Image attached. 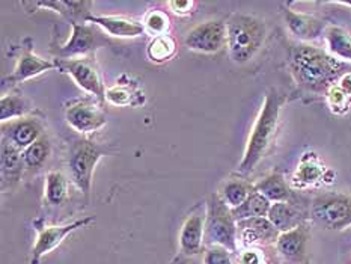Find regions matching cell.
Wrapping results in <instances>:
<instances>
[{
    "instance_id": "6da1fadb",
    "label": "cell",
    "mask_w": 351,
    "mask_h": 264,
    "mask_svg": "<svg viewBox=\"0 0 351 264\" xmlns=\"http://www.w3.org/2000/svg\"><path fill=\"white\" fill-rule=\"evenodd\" d=\"M289 68L295 82L311 93H329L348 74L351 65L312 44H295L289 50Z\"/></svg>"
},
{
    "instance_id": "7a4b0ae2",
    "label": "cell",
    "mask_w": 351,
    "mask_h": 264,
    "mask_svg": "<svg viewBox=\"0 0 351 264\" xmlns=\"http://www.w3.org/2000/svg\"><path fill=\"white\" fill-rule=\"evenodd\" d=\"M284 97L276 89H271L265 94L261 110H259L255 124L252 127L246 149H244L243 158L239 165L240 173L247 176L269 154L273 142L276 139L280 110L282 106H284Z\"/></svg>"
},
{
    "instance_id": "3957f363",
    "label": "cell",
    "mask_w": 351,
    "mask_h": 264,
    "mask_svg": "<svg viewBox=\"0 0 351 264\" xmlns=\"http://www.w3.org/2000/svg\"><path fill=\"white\" fill-rule=\"evenodd\" d=\"M265 23L247 14H232L226 21V47L235 64H246L256 56L265 41Z\"/></svg>"
},
{
    "instance_id": "277c9868",
    "label": "cell",
    "mask_w": 351,
    "mask_h": 264,
    "mask_svg": "<svg viewBox=\"0 0 351 264\" xmlns=\"http://www.w3.org/2000/svg\"><path fill=\"white\" fill-rule=\"evenodd\" d=\"M205 206V248L222 246L231 252L239 251V228L231 207L222 200L219 192L210 193Z\"/></svg>"
},
{
    "instance_id": "5b68a950",
    "label": "cell",
    "mask_w": 351,
    "mask_h": 264,
    "mask_svg": "<svg viewBox=\"0 0 351 264\" xmlns=\"http://www.w3.org/2000/svg\"><path fill=\"white\" fill-rule=\"evenodd\" d=\"M110 153L108 145H101L88 138L75 139L68 148V171L74 186L88 201L93 187V177L95 166L101 158Z\"/></svg>"
},
{
    "instance_id": "8992f818",
    "label": "cell",
    "mask_w": 351,
    "mask_h": 264,
    "mask_svg": "<svg viewBox=\"0 0 351 264\" xmlns=\"http://www.w3.org/2000/svg\"><path fill=\"white\" fill-rule=\"evenodd\" d=\"M311 217L324 230L341 231L351 226V195L326 193L312 201Z\"/></svg>"
},
{
    "instance_id": "52a82bcc",
    "label": "cell",
    "mask_w": 351,
    "mask_h": 264,
    "mask_svg": "<svg viewBox=\"0 0 351 264\" xmlns=\"http://www.w3.org/2000/svg\"><path fill=\"white\" fill-rule=\"evenodd\" d=\"M70 23L73 27L71 38L55 51L59 59L70 60L90 58L94 56V53L98 49H101L103 45L108 44V40L104 36L106 32L98 26L77 21Z\"/></svg>"
},
{
    "instance_id": "ba28073f",
    "label": "cell",
    "mask_w": 351,
    "mask_h": 264,
    "mask_svg": "<svg viewBox=\"0 0 351 264\" xmlns=\"http://www.w3.org/2000/svg\"><path fill=\"white\" fill-rule=\"evenodd\" d=\"M56 68L62 73L70 74L77 85L86 91L90 97H95L103 106L106 103V91L104 83L100 73L94 64L93 58H82V59H70V60H56Z\"/></svg>"
},
{
    "instance_id": "9c48e42d",
    "label": "cell",
    "mask_w": 351,
    "mask_h": 264,
    "mask_svg": "<svg viewBox=\"0 0 351 264\" xmlns=\"http://www.w3.org/2000/svg\"><path fill=\"white\" fill-rule=\"evenodd\" d=\"M65 119L75 132L94 133L106 125V112L95 97H86L68 104Z\"/></svg>"
},
{
    "instance_id": "30bf717a",
    "label": "cell",
    "mask_w": 351,
    "mask_h": 264,
    "mask_svg": "<svg viewBox=\"0 0 351 264\" xmlns=\"http://www.w3.org/2000/svg\"><path fill=\"white\" fill-rule=\"evenodd\" d=\"M184 44L189 50L197 53H217L226 45V23L222 20H208L190 29Z\"/></svg>"
},
{
    "instance_id": "8fae6325",
    "label": "cell",
    "mask_w": 351,
    "mask_h": 264,
    "mask_svg": "<svg viewBox=\"0 0 351 264\" xmlns=\"http://www.w3.org/2000/svg\"><path fill=\"white\" fill-rule=\"evenodd\" d=\"M95 222V216H89V217H83L79 219V221H74L71 224L66 225H50V226H38V239L34 245L32 249V260H30V264H38L41 261L44 255L50 254L51 251L62 243V241L70 236L71 232L75 230L85 228L89 224Z\"/></svg>"
},
{
    "instance_id": "7c38bea8",
    "label": "cell",
    "mask_w": 351,
    "mask_h": 264,
    "mask_svg": "<svg viewBox=\"0 0 351 264\" xmlns=\"http://www.w3.org/2000/svg\"><path fill=\"white\" fill-rule=\"evenodd\" d=\"M237 228H239V240L246 248L276 245L280 236V232L269 221V217H254L247 219V221L237 222Z\"/></svg>"
},
{
    "instance_id": "4fadbf2b",
    "label": "cell",
    "mask_w": 351,
    "mask_h": 264,
    "mask_svg": "<svg viewBox=\"0 0 351 264\" xmlns=\"http://www.w3.org/2000/svg\"><path fill=\"white\" fill-rule=\"evenodd\" d=\"M45 134L44 124L36 117H25L20 119L2 123V138L10 141L12 145L25 151Z\"/></svg>"
},
{
    "instance_id": "5bb4252c",
    "label": "cell",
    "mask_w": 351,
    "mask_h": 264,
    "mask_svg": "<svg viewBox=\"0 0 351 264\" xmlns=\"http://www.w3.org/2000/svg\"><path fill=\"white\" fill-rule=\"evenodd\" d=\"M205 215L207 213H204L202 207H196L181 226L180 252L184 256L197 255L205 246Z\"/></svg>"
},
{
    "instance_id": "9a60e30c",
    "label": "cell",
    "mask_w": 351,
    "mask_h": 264,
    "mask_svg": "<svg viewBox=\"0 0 351 264\" xmlns=\"http://www.w3.org/2000/svg\"><path fill=\"white\" fill-rule=\"evenodd\" d=\"M285 21L288 30L303 44H309L311 41L318 40L319 36L324 35L327 25L315 15H309L304 12H297L291 8L284 10Z\"/></svg>"
},
{
    "instance_id": "2e32d148",
    "label": "cell",
    "mask_w": 351,
    "mask_h": 264,
    "mask_svg": "<svg viewBox=\"0 0 351 264\" xmlns=\"http://www.w3.org/2000/svg\"><path fill=\"white\" fill-rule=\"evenodd\" d=\"M53 68H56V62H51V60L36 56L32 50V45H26L19 58L17 67H15V70L12 71L11 75H8L6 79H3V83H8V85H17V83L25 82L27 79L36 77V75H40L44 71H50Z\"/></svg>"
},
{
    "instance_id": "e0dca14e",
    "label": "cell",
    "mask_w": 351,
    "mask_h": 264,
    "mask_svg": "<svg viewBox=\"0 0 351 264\" xmlns=\"http://www.w3.org/2000/svg\"><path fill=\"white\" fill-rule=\"evenodd\" d=\"M25 169L26 165L23 151L2 138V189L5 192L11 191L20 183Z\"/></svg>"
},
{
    "instance_id": "ac0fdd59",
    "label": "cell",
    "mask_w": 351,
    "mask_h": 264,
    "mask_svg": "<svg viewBox=\"0 0 351 264\" xmlns=\"http://www.w3.org/2000/svg\"><path fill=\"white\" fill-rule=\"evenodd\" d=\"M309 240V228L306 224H302L297 228L280 232L276 241L278 252L288 261L300 263L306 255V246Z\"/></svg>"
},
{
    "instance_id": "d6986e66",
    "label": "cell",
    "mask_w": 351,
    "mask_h": 264,
    "mask_svg": "<svg viewBox=\"0 0 351 264\" xmlns=\"http://www.w3.org/2000/svg\"><path fill=\"white\" fill-rule=\"evenodd\" d=\"M88 23L103 29L106 34L115 38H136L145 32L142 23L117 15H90Z\"/></svg>"
},
{
    "instance_id": "ffe728a7",
    "label": "cell",
    "mask_w": 351,
    "mask_h": 264,
    "mask_svg": "<svg viewBox=\"0 0 351 264\" xmlns=\"http://www.w3.org/2000/svg\"><path fill=\"white\" fill-rule=\"evenodd\" d=\"M269 221L276 226L279 232L291 231L304 224L302 211L291 202H274L269 211Z\"/></svg>"
},
{
    "instance_id": "44dd1931",
    "label": "cell",
    "mask_w": 351,
    "mask_h": 264,
    "mask_svg": "<svg viewBox=\"0 0 351 264\" xmlns=\"http://www.w3.org/2000/svg\"><path fill=\"white\" fill-rule=\"evenodd\" d=\"M255 191L265 196L271 204L288 202L291 200V189H289L284 176L279 172H273L270 176L259 180L255 184Z\"/></svg>"
},
{
    "instance_id": "7402d4cb",
    "label": "cell",
    "mask_w": 351,
    "mask_h": 264,
    "mask_svg": "<svg viewBox=\"0 0 351 264\" xmlns=\"http://www.w3.org/2000/svg\"><path fill=\"white\" fill-rule=\"evenodd\" d=\"M32 5L40 6V8H49V10L64 15V17H66L70 21L85 23L90 17V11H93L94 2H86V0H82V2L55 0V2H35Z\"/></svg>"
},
{
    "instance_id": "603a6c76",
    "label": "cell",
    "mask_w": 351,
    "mask_h": 264,
    "mask_svg": "<svg viewBox=\"0 0 351 264\" xmlns=\"http://www.w3.org/2000/svg\"><path fill=\"white\" fill-rule=\"evenodd\" d=\"M324 38L327 43V50L332 56L342 60V62H351V34L341 26H327Z\"/></svg>"
},
{
    "instance_id": "cb8c5ba5",
    "label": "cell",
    "mask_w": 351,
    "mask_h": 264,
    "mask_svg": "<svg viewBox=\"0 0 351 264\" xmlns=\"http://www.w3.org/2000/svg\"><path fill=\"white\" fill-rule=\"evenodd\" d=\"M270 207H271V202L259 192L254 191L240 207L231 208V210H232V216L235 221L241 222V221H247V219H254V217H267L269 216Z\"/></svg>"
},
{
    "instance_id": "d4e9b609",
    "label": "cell",
    "mask_w": 351,
    "mask_h": 264,
    "mask_svg": "<svg viewBox=\"0 0 351 264\" xmlns=\"http://www.w3.org/2000/svg\"><path fill=\"white\" fill-rule=\"evenodd\" d=\"M30 110H32V106L27 101V98L20 94H6L0 100V121L2 123L29 117Z\"/></svg>"
},
{
    "instance_id": "484cf974",
    "label": "cell",
    "mask_w": 351,
    "mask_h": 264,
    "mask_svg": "<svg viewBox=\"0 0 351 264\" xmlns=\"http://www.w3.org/2000/svg\"><path fill=\"white\" fill-rule=\"evenodd\" d=\"M255 191V184H250L246 180L232 178L225 181V184L220 189V196L231 208L240 207L241 204L249 198V195Z\"/></svg>"
},
{
    "instance_id": "4316f807",
    "label": "cell",
    "mask_w": 351,
    "mask_h": 264,
    "mask_svg": "<svg viewBox=\"0 0 351 264\" xmlns=\"http://www.w3.org/2000/svg\"><path fill=\"white\" fill-rule=\"evenodd\" d=\"M50 153H51V143H50L49 136L44 134L29 148L23 151V158H25L26 169L29 171L41 169L44 163L49 160Z\"/></svg>"
},
{
    "instance_id": "83f0119b",
    "label": "cell",
    "mask_w": 351,
    "mask_h": 264,
    "mask_svg": "<svg viewBox=\"0 0 351 264\" xmlns=\"http://www.w3.org/2000/svg\"><path fill=\"white\" fill-rule=\"evenodd\" d=\"M324 176H326V171L323 168V165L318 162L317 156L304 154L299 168H297L294 180L299 181L300 186H309V184L318 183L319 180L324 178Z\"/></svg>"
},
{
    "instance_id": "f1b7e54d",
    "label": "cell",
    "mask_w": 351,
    "mask_h": 264,
    "mask_svg": "<svg viewBox=\"0 0 351 264\" xmlns=\"http://www.w3.org/2000/svg\"><path fill=\"white\" fill-rule=\"evenodd\" d=\"M68 196V178L60 171H50L45 177V201L60 206Z\"/></svg>"
},
{
    "instance_id": "f546056e",
    "label": "cell",
    "mask_w": 351,
    "mask_h": 264,
    "mask_svg": "<svg viewBox=\"0 0 351 264\" xmlns=\"http://www.w3.org/2000/svg\"><path fill=\"white\" fill-rule=\"evenodd\" d=\"M175 51H177V43L172 36L169 35H162V36H154V40H152L148 44V58L152 60V62H166V60H169L173 55Z\"/></svg>"
},
{
    "instance_id": "4dcf8cb0",
    "label": "cell",
    "mask_w": 351,
    "mask_h": 264,
    "mask_svg": "<svg viewBox=\"0 0 351 264\" xmlns=\"http://www.w3.org/2000/svg\"><path fill=\"white\" fill-rule=\"evenodd\" d=\"M169 26V17H167L165 12L151 11L147 17H145V27H147L151 34H154L157 36L167 35Z\"/></svg>"
},
{
    "instance_id": "1f68e13d",
    "label": "cell",
    "mask_w": 351,
    "mask_h": 264,
    "mask_svg": "<svg viewBox=\"0 0 351 264\" xmlns=\"http://www.w3.org/2000/svg\"><path fill=\"white\" fill-rule=\"evenodd\" d=\"M231 251L222 246H208L204 251V264H234Z\"/></svg>"
},
{
    "instance_id": "d6a6232c",
    "label": "cell",
    "mask_w": 351,
    "mask_h": 264,
    "mask_svg": "<svg viewBox=\"0 0 351 264\" xmlns=\"http://www.w3.org/2000/svg\"><path fill=\"white\" fill-rule=\"evenodd\" d=\"M240 264H265V255L259 248H246L239 255Z\"/></svg>"
},
{
    "instance_id": "836d02e7",
    "label": "cell",
    "mask_w": 351,
    "mask_h": 264,
    "mask_svg": "<svg viewBox=\"0 0 351 264\" xmlns=\"http://www.w3.org/2000/svg\"><path fill=\"white\" fill-rule=\"evenodd\" d=\"M106 100L110 101L112 104L125 106L132 101V93H130L128 89H122L119 86H115L106 93Z\"/></svg>"
},
{
    "instance_id": "e575fe53",
    "label": "cell",
    "mask_w": 351,
    "mask_h": 264,
    "mask_svg": "<svg viewBox=\"0 0 351 264\" xmlns=\"http://www.w3.org/2000/svg\"><path fill=\"white\" fill-rule=\"evenodd\" d=\"M167 5H169V8L175 14L187 15L192 12L195 3L190 2V0H172V2H169Z\"/></svg>"
},
{
    "instance_id": "d590c367",
    "label": "cell",
    "mask_w": 351,
    "mask_h": 264,
    "mask_svg": "<svg viewBox=\"0 0 351 264\" xmlns=\"http://www.w3.org/2000/svg\"><path fill=\"white\" fill-rule=\"evenodd\" d=\"M339 5H346V6H351V2H339Z\"/></svg>"
}]
</instances>
